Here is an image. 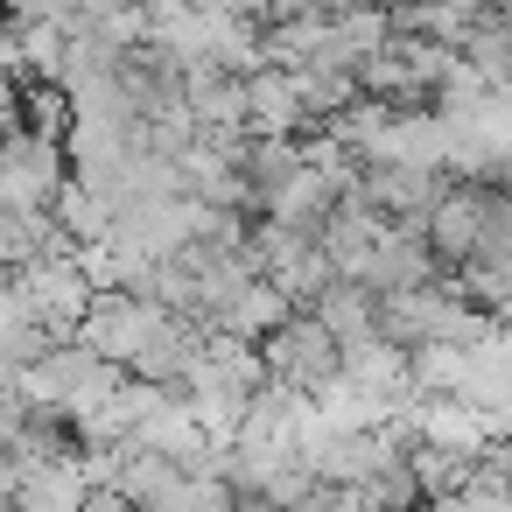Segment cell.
Returning a JSON list of instances; mask_svg holds the SVG:
<instances>
[{"label": "cell", "mask_w": 512, "mask_h": 512, "mask_svg": "<svg viewBox=\"0 0 512 512\" xmlns=\"http://www.w3.org/2000/svg\"><path fill=\"white\" fill-rule=\"evenodd\" d=\"M134 372L127 365H113V358H99L85 337H64L43 365H29L22 372V393L36 400V407H64V414H85V407H99V400H113L120 386H127Z\"/></svg>", "instance_id": "6da1fadb"}, {"label": "cell", "mask_w": 512, "mask_h": 512, "mask_svg": "<svg viewBox=\"0 0 512 512\" xmlns=\"http://www.w3.org/2000/svg\"><path fill=\"white\" fill-rule=\"evenodd\" d=\"M176 309H162V302H141L134 288H99L92 295V309H85V323H78V337L99 351V358H113V365H127L134 372V358L162 337V323H169Z\"/></svg>", "instance_id": "7a4b0ae2"}, {"label": "cell", "mask_w": 512, "mask_h": 512, "mask_svg": "<svg viewBox=\"0 0 512 512\" xmlns=\"http://www.w3.org/2000/svg\"><path fill=\"white\" fill-rule=\"evenodd\" d=\"M260 351H267V379H281V386H295V393H323V386L344 372V344L323 330L316 309H295Z\"/></svg>", "instance_id": "3957f363"}, {"label": "cell", "mask_w": 512, "mask_h": 512, "mask_svg": "<svg viewBox=\"0 0 512 512\" xmlns=\"http://www.w3.org/2000/svg\"><path fill=\"white\" fill-rule=\"evenodd\" d=\"M22 288H29V309H36V323L43 330H57V337H78V323H85V309H92V274L78 267V253H43V260H29L22 267Z\"/></svg>", "instance_id": "277c9868"}, {"label": "cell", "mask_w": 512, "mask_h": 512, "mask_svg": "<svg viewBox=\"0 0 512 512\" xmlns=\"http://www.w3.org/2000/svg\"><path fill=\"white\" fill-rule=\"evenodd\" d=\"M491 204H498L491 183H463V176H449L442 204L428 211V246H435L442 267H463V260L477 253V239H484V225H491Z\"/></svg>", "instance_id": "5b68a950"}, {"label": "cell", "mask_w": 512, "mask_h": 512, "mask_svg": "<svg viewBox=\"0 0 512 512\" xmlns=\"http://www.w3.org/2000/svg\"><path fill=\"white\" fill-rule=\"evenodd\" d=\"M183 106H190V120H197L204 141H225V148L246 141V78H239V71L197 64V71L183 78Z\"/></svg>", "instance_id": "8992f818"}, {"label": "cell", "mask_w": 512, "mask_h": 512, "mask_svg": "<svg viewBox=\"0 0 512 512\" xmlns=\"http://www.w3.org/2000/svg\"><path fill=\"white\" fill-rule=\"evenodd\" d=\"M344 190H351V176H337V169H316V162H302L274 197H267V218L274 225H288V232H323V218L344 204Z\"/></svg>", "instance_id": "52a82bcc"}, {"label": "cell", "mask_w": 512, "mask_h": 512, "mask_svg": "<svg viewBox=\"0 0 512 512\" xmlns=\"http://www.w3.org/2000/svg\"><path fill=\"white\" fill-rule=\"evenodd\" d=\"M302 127H309V113L295 99V78L274 64L246 71V134H302Z\"/></svg>", "instance_id": "ba28073f"}, {"label": "cell", "mask_w": 512, "mask_h": 512, "mask_svg": "<svg viewBox=\"0 0 512 512\" xmlns=\"http://www.w3.org/2000/svg\"><path fill=\"white\" fill-rule=\"evenodd\" d=\"M421 442H442V449H463V456H484L498 435H491V421L463 400V393H428L421 407Z\"/></svg>", "instance_id": "9c48e42d"}, {"label": "cell", "mask_w": 512, "mask_h": 512, "mask_svg": "<svg viewBox=\"0 0 512 512\" xmlns=\"http://www.w3.org/2000/svg\"><path fill=\"white\" fill-rule=\"evenodd\" d=\"M85 498H92L85 463H78V456H50V463H29L15 505H22V512H85Z\"/></svg>", "instance_id": "30bf717a"}, {"label": "cell", "mask_w": 512, "mask_h": 512, "mask_svg": "<svg viewBox=\"0 0 512 512\" xmlns=\"http://www.w3.org/2000/svg\"><path fill=\"white\" fill-rule=\"evenodd\" d=\"M288 316H295V302H288V295H281V288H274L267 274H253V281L239 288V302H232V309L218 316V330H232V337H253V344H267V337H274V330H281Z\"/></svg>", "instance_id": "8fae6325"}, {"label": "cell", "mask_w": 512, "mask_h": 512, "mask_svg": "<svg viewBox=\"0 0 512 512\" xmlns=\"http://www.w3.org/2000/svg\"><path fill=\"white\" fill-rule=\"evenodd\" d=\"M288 78H295V99H302L309 120H337V113H351V106L365 99L358 71H344V64H302V71H288Z\"/></svg>", "instance_id": "7c38bea8"}, {"label": "cell", "mask_w": 512, "mask_h": 512, "mask_svg": "<svg viewBox=\"0 0 512 512\" xmlns=\"http://www.w3.org/2000/svg\"><path fill=\"white\" fill-rule=\"evenodd\" d=\"M316 316H323V330H330L337 344L379 337V295H372L365 281H330V295L316 302Z\"/></svg>", "instance_id": "4fadbf2b"}, {"label": "cell", "mask_w": 512, "mask_h": 512, "mask_svg": "<svg viewBox=\"0 0 512 512\" xmlns=\"http://www.w3.org/2000/svg\"><path fill=\"white\" fill-rule=\"evenodd\" d=\"M344 379H358V386H372V393H393V400H407V393H414V386H407V351H400V344H386V337L344 344Z\"/></svg>", "instance_id": "5bb4252c"}, {"label": "cell", "mask_w": 512, "mask_h": 512, "mask_svg": "<svg viewBox=\"0 0 512 512\" xmlns=\"http://www.w3.org/2000/svg\"><path fill=\"white\" fill-rule=\"evenodd\" d=\"M239 169H246V183H253L260 197H274V190L302 169V141H295V134H246Z\"/></svg>", "instance_id": "9a60e30c"}, {"label": "cell", "mask_w": 512, "mask_h": 512, "mask_svg": "<svg viewBox=\"0 0 512 512\" xmlns=\"http://www.w3.org/2000/svg\"><path fill=\"white\" fill-rule=\"evenodd\" d=\"M463 64L498 92L505 78H512V8H498V15H484L470 36H463Z\"/></svg>", "instance_id": "2e32d148"}, {"label": "cell", "mask_w": 512, "mask_h": 512, "mask_svg": "<svg viewBox=\"0 0 512 512\" xmlns=\"http://www.w3.org/2000/svg\"><path fill=\"white\" fill-rule=\"evenodd\" d=\"M470 379V344H421L407 351V386L414 393H463Z\"/></svg>", "instance_id": "e0dca14e"}, {"label": "cell", "mask_w": 512, "mask_h": 512, "mask_svg": "<svg viewBox=\"0 0 512 512\" xmlns=\"http://www.w3.org/2000/svg\"><path fill=\"white\" fill-rule=\"evenodd\" d=\"M470 470H477V456H463V449H442V442H421L414 449V477H421V498L428 505H449L470 484Z\"/></svg>", "instance_id": "ac0fdd59"}, {"label": "cell", "mask_w": 512, "mask_h": 512, "mask_svg": "<svg viewBox=\"0 0 512 512\" xmlns=\"http://www.w3.org/2000/svg\"><path fill=\"white\" fill-rule=\"evenodd\" d=\"M22 477H29V456L22 449H0V498H22Z\"/></svg>", "instance_id": "d6986e66"}, {"label": "cell", "mask_w": 512, "mask_h": 512, "mask_svg": "<svg viewBox=\"0 0 512 512\" xmlns=\"http://www.w3.org/2000/svg\"><path fill=\"white\" fill-rule=\"evenodd\" d=\"M85 512H141L120 484H92V498H85Z\"/></svg>", "instance_id": "ffe728a7"}, {"label": "cell", "mask_w": 512, "mask_h": 512, "mask_svg": "<svg viewBox=\"0 0 512 512\" xmlns=\"http://www.w3.org/2000/svg\"><path fill=\"white\" fill-rule=\"evenodd\" d=\"M239 512H281L274 498H239Z\"/></svg>", "instance_id": "44dd1931"}, {"label": "cell", "mask_w": 512, "mask_h": 512, "mask_svg": "<svg viewBox=\"0 0 512 512\" xmlns=\"http://www.w3.org/2000/svg\"><path fill=\"white\" fill-rule=\"evenodd\" d=\"M120 8H169V0H120Z\"/></svg>", "instance_id": "7402d4cb"}, {"label": "cell", "mask_w": 512, "mask_h": 512, "mask_svg": "<svg viewBox=\"0 0 512 512\" xmlns=\"http://www.w3.org/2000/svg\"><path fill=\"white\" fill-rule=\"evenodd\" d=\"M498 99H512V78H505V85H498Z\"/></svg>", "instance_id": "603a6c76"}]
</instances>
